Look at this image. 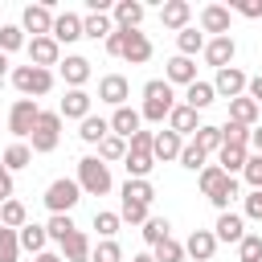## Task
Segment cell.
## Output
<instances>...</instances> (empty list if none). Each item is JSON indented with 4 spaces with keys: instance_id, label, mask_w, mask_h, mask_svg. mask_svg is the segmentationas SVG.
Instances as JSON below:
<instances>
[{
    "instance_id": "cell-1",
    "label": "cell",
    "mask_w": 262,
    "mask_h": 262,
    "mask_svg": "<svg viewBox=\"0 0 262 262\" xmlns=\"http://www.w3.org/2000/svg\"><path fill=\"white\" fill-rule=\"evenodd\" d=\"M172 106H176V94H172V86L164 82V78H151L147 86H143V119L147 123H164L168 115H172Z\"/></svg>"
},
{
    "instance_id": "cell-2",
    "label": "cell",
    "mask_w": 262,
    "mask_h": 262,
    "mask_svg": "<svg viewBox=\"0 0 262 262\" xmlns=\"http://www.w3.org/2000/svg\"><path fill=\"white\" fill-rule=\"evenodd\" d=\"M78 184H82L86 196H106V192L115 188L111 164H102L98 156H82V160H78Z\"/></svg>"
},
{
    "instance_id": "cell-3",
    "label": "cell",
    "mask_w": 262,
    "mask_h": 262,
    "mask_svg": "<svg viewBox=\"0 0 262 262\" xmlns=\"http://www.w3.org/2000/svg\"><path fill=\"white\" fill-rule=\"evenodd\" d=\"M12 86L20 90V98H41L53 90V70H37V66H16L12 70Z\"/></svg>"
},
{
    "instance_id": "cell-4",
    "label": "cell",
    "mask_w": 262,
    "mask_h": 262,
    "mask_svg": "<svg viewBox=\"0 0 262 262\" xmlns=\"http://www.w3.org/2000/svg\"><path fill=\"white\" fill-rule=\"evenodd\" d=\"M57 143H61V115L57 111H41V119H37V127L29 135V147L37 156H49Z\"/></svg>"
},
{
    "instance_id": "cell-5",
    "label": "cell",
    "mask_w": 262,
    "mask_h": 262,
    "mask_svg": "<svg viewBox=\"0 0 262 262\" xmlns=\"http://www.w3.org/2000/svg\"><path fill=\"white\" fill-rule=\"evenodd\" d=\"M37 119H41V106H37V98H16V102H12V111H8V131L16 135V143H25V139L33 135Z\"/></svg>"
},
{
    "instance_id": "cell-6",
    "label": "cell",
    "mask_w": 262,
    "mask_h": 262,
    "mask_svg": "<svg viewBox=\"0 0 262 262\" xmlns=\"http://www.w3.org/2000/svg\"><path fill=\"white\" fill-rule=\"evenodd\" d=\"M78 201H82V184L70 180V176H57V180L45 188V209H49V213H70Z\"/></svg>"
},
{
    "instance_id": "cell-7",
    "label": "cell",
    "mask_w": 262,
    "mask_h": 262,
    "mask_svg": "<svg viewBox=\"0 0 262 262\" xmlns=\"http://www.w3.org/2000/svg\"><path fill=\"white\" fill-rule=\"evenodd\" d=\"M53 8L49 4H29L25 12H20V29L25 33H33V37H53Z\"/></svg>"
},
{
    "instance_id": "cell-8",
    "label": "cell",
    "mask_w": 262,
    "mask_h": 262,
    "mask_svg": "<svg viewBox=\"0 0 262 262\" xmlns=\"http://www.w3.org/2000/svg\"><path fill=\"white\" fill-rule=\"evenodd\" d=\"M29 66L37 70H49V66H61V45L53 37H29Z\"/></svg>"
},
{
    "instance_id": "cell-9",
    "label": "cell",
    "mask_w": 262,
    "mask_h": 262,
    "mask_svg": "<svg viewBox=\"0 0 262 262\" xmlns=\"http://www.w3.org/2000/svg\"><path fill=\"white\" fill-rule=\"evenodd\" d=\"M246 86H250V78L237 70V66H225V70H217V78H213V90H217V98H242L246 94Z\"/></svg>"
},
{
    "instance_id": "cell-10",
    "label": "cell",
    "mask_w": 262,
    "mask_h": 262,
    "mask_svg": "<svg viewBox=\"0 0 262 262\" xmlns=\"http://www.w3.org/2000/svg\"><path fill=\"white\" fill-rule=\"evenodd\" d=\"M127 98H131V82L123 78V74H106L102 82H98V102H106V106H127Z\"/></svg>"
},
{
    "instance_id": "cell-11",
    "label": "cell",
    "mask_w": 262,
    "mask_h": 262,
    "mask_svg": "<svg viewBox=\"0 0 262 262\" xmlns=\"http://www.w3.org/2000/svg\"><path fill=\"white\" fill-rule=\"evenodd\" d=\"M233 53H237V41H233V37H209V41H205V61H209L213 70L233 66Z\"/></svg>"
},
{
    "instance_id": "cell-12",
    "label": "cell",
    "mask_w": 262,
    "mask_h": 262,
    "mask_svg": "<svg viewBox=\"0 0 262 262\" xmlns=\"http://www.w3.org/2000/svg\"><path fill=\"white\" fill-rule=\"evenodd\" d=\"M57 70H61V78H66V86H70V90H82V86L90 82V61H86L82 53H66Z\"/></svg>"
},
{
    "instance_id": "cell-13",
    "label": "cell",
    "mask_w": 262,
    "mask_h": 262,
    "mask_svg": "<svg viewBox=\"0 0 262 262\" xmlns=\"http://www.w3.org/2000/svg\"><path fill=\"white\" fill-rule=\"evenodd\" d=\"M164 82H168V86H184V90H188V86L196 82V61H192V57H180V53H176V57H168V66H164Z\"/></svg>"
},
{
    "instance_id": "cell-14",
    "label": "cell",
    "mask_w": 262,
    "mask_h": 262,
    "mask_svg": "<svg viewBox=\"0 0 262 262\" xmlns=\"http://www.w3.org/2000/svg\"><path fill=\"white\" fill-rule=\"evenodd\" d=\"M184 254L196 258V262H213V254H217V233H213V229H192L188 242H184Z\"/></svg>"
},
{
    "instance_id": "cell-15",
    "label": "cell",
    "mask_w": 262,
    "mask_h": 262,
    "mask_svg": "<svg viewBox=\"0 0 262 262\" xmlns=\"http://www.w3.org/2000/svg\"><path fill=\"white\" fill-rule=\"evenodd\" d=\"M143 4L139 0H119L115 8H111V20H115V29H123V33H135L139 29V20H143Z\"/></svg>"
},
{
    "instance_id": "cell-16",
    "label": "cell",
    "mask_w": 262,
    "mask_h": 262,
    "mask_svg": "<svg viewBox=\"0 0 262 262\" xmlns=\"http://www.w3.org/2000/svg\"><path fill=\"white\" fill-rule=\"evenodd\" d=\"M229 8L225 4H205L201 8V33H213V37H229Z\"/></svg>"
},
{
    "instance_id": "cell-17",
    "label": "cell",
    "mask_w": 262,
    "mask_h": 262,
    "mask_svg": "<svg viewBox=\"0 0 262 262\" xmlns=\"http://www.w3.org/2000/svg\"><path fill=\"white\" fill-rule=\"evenodd\" d=\"M201 127H205V123H201V111H192V106H184V102L172 106V115H168V131H176V135L184 139V135L201 131Z\"/></svg>"
},
{
    "instance_id": "cell-18",
    "label": "cell",
    "mask_w": 262,
    "mask_h": 262,
    "mask_svg": "<svg viewBox=\"0 0 262 262\" xmlns=\"http://www.w3.org/2000/svg\"><path fill=\"white\" fill-rule=\"evenodd\" d=\"M160 20H164V29L180 33V29H188V20H192V4H188V0H168V4H160Z\"/></svg>"
},
{
    "instance_id": "cell-19",
    "label": "cell",
    "mask_w": 262,
    "mask_h": 262,
    "mask_svg": "<svg viewBox=\"0 0 262 262\" xmlns=\"http://www.w3.org/2000/svg\"><path fill=\"white\" fill-rule=\"evenodd\" d=\"M53 41H57V45L82 41V16H78V12H57V20H53Z\"/></svg>"
},
{
    "instance_id": "cell-20",
    "label": "cell",
    "mask_w": 262,
    "mask_h": 262,
    "mask_svg": "<svg viewBox=\"0 0 262 262\" xmlns=\"http://www.w3.org/2000/svg\"><path fill=\"white\" fill-rule=\"evenodd\" d=\"M90 102H94V98H90L86 90H66V98H61L57 115H61V119H78V123H82L86 115H94V111H90Z\"/></svg>"
},
{
    "instance_id": "cell-21",
    "label": "cell",
    "mask_w": 262,
    "mask_h": 262,
    "mask_svg": "<svg viewBox=\"0 0 262 262\" xmlns=\"http://www.w3.org/2000/svg\"><path fill=\"white\" fill-rule=\"evenodd\" d=\"M111 131H115L119 139H131L135 131H143V115H139L135 106H119V111L111 115Z\"/></svg>"
},
{
    "instance_id": "cell-22",
    "label": "cell",
    "mask_w": 262,
    "mask_h": 262,
    "mask_svg": "<svg viewBox=\"0 0 262 262\" xmlns=\"http://www.w3.org/2000/svg\"><path fill=\"white\" fill-rule=\"evenodd\" d=\"M213 233H217V242H242L246 237V217L242 213H217V225H213Z\"/></svg>"
},
{
    "instance_id": "cell-23",
    "label": "cell",
    "mask_w": 262,
    "mask_h": 262,
    "mask_svg": "<svg viewBox=\"0 0 262 262\" xmlns=\"http://www.w3.org/2000/svg\"><path fill=\"white\" fill-rule=\"evenodd\" d=\"M111 33H115L111 12H86V16H82V37H90V41H106Z\"/></svg>"
},
{
    "instance_id": "cell-24",
    "label": "cell",
    "mask_w": 262,
    "mask_h": 262,
    "mask_svg": "<svg viewBox=\"0 0 262 262\" xmlns=\"http://www.w3.org/2000/svg\"><path fill=\"white\" fill-rule=\"evenodd\" d=\"M151 57V41H147V33H127V45H123V61L127 66H143Z\"/></svg>"
},
{
    "instance_id": "cell-25",
    "label": "cell",
    "mask_w": 262,
    "mask_h": 262,
    "mask_svg": "<svg viewBox=\"0 0 262 262\" xmlns=\"http://www.w3.org/2000/svg\"><path fill=\"white\" fill-rule=\"evenodd\" d=\"M106 135H111V119H102V115H86V119L78 123V139H82V143H94V147H98Z\"/></svg>"
},
{
    "instance_id": "cell-26",
    "label": "cell",
    "mask_w": 262,
    "mask_h": 262,
    "mask_svg": "<svg viewBox=\"0 0 262 262\" xmlns=\"http://www.w3.org/2000/svg\"><path fill=\"white\" fill-rule=\"evenodd\" d=\"M90 254H94V246H90V237H86L82 229H74V233L61 242V258H66V262H90Z\"/></svg>"
},
{
    "instance_id": "cell-27",
    "label": "cell",
    "mask_w": 262,
    "mask_h": 262,
    "mask_svg": "<svg viewBox=\"0 0 262 262\" xmlns=\"http://www.w3.org/2000/svg\"><path fill=\"white\" fill-rule=\"evenodd\" d=\"M258 115H262V106H258L250 94H242V98H233V102H229V119H233V123H242V127H258Z\"/></svg>"
},
{
    "instance_id": "cell-28",
    "label": "cell",
    "mask_w": 262,
    "mask_h": 262,
    "mask_svg": "<svg viewBox=\"0 0 262 262\" xmlns=\"http://www.w3.org/2000/svg\"><path fill=\"white\" fill-rule=\"evenodd\" d=\"M156 164H168V160H180V151H184V139L176 135V131H160L156 135Z\"/></svg>"
},
{
    "instance_id": "cell-29",
    "label": "cell",
    "mask_w": 262,
    "mask_h": 262,
    "mask_svg": "<svg viewBox=\"0 0 262 262\" xmlns=\"http://www.w3.org/2000/svg\"><path fill=\"white\" fill-rule=\"evenodd\" d=\"M217 164L225 168V176H237V172H246V164H250V147H233V143H225V147L217 151Z\"/></svg>"
},
{
    "instance_id": "cell-30",
    "label": "cell",
    "mask_w": 262,
    "mask_h": 262,
    "mask_svg": "<svg viewBox=\"0 0 262 262\" xmlns=\"http://www.w3.org/2000/svg\"><path fill=\"white\" fill-rule=\"evenodd\" d=\"M217 102V90H213V82H192L188 90H184V106H192V111H205V106H213Z\"/></svg>"
},
{
    "instance_id": "cell-31",
    "label": "cell",
    "mask_w": 262,
    "mask_h": 262,
    "mask_svg": "<svg viewBox=\"0 0 262 262\" xmlns=\"http://www.w3.org/2000/svg\"><path fill=\"white\" fill-rule=\"evenodd\" d=\"M16 233H20V250H29L33 258H37V254H45V246H49L45 225H33V221H29V225H25V229H16Z\"/></svg>"
},
{
    "instance_id": "cell-32",
    "label": "cell",
    "mask_w": 262,
    "mask_h": 262,
    "mask_svg": "<svg viewBox=\"0 0 262 262\" xmlns=\"http://www.w3.org/2000/svg\"><path fill=\"white\" fill-rule=\"evenodd\" d=\"M176 49H180V57H196V53H205V33L201 29H180L176 33Z\"/></svg>"
},
{
    "instance_id": "cell-33",
    "label": "cell",
    "mask_w": 262,
    "mask_h": 262,
    "mask_svg": "<svg viewBox=\"0 0 262 262\" xmlns=\"http://www.w3.org/2000/svg\"><path fill=\"white\" fill-rule=\"evenodd\" d=\"M0 225H8V229H25L29 225V209H25V201H4L0 205Z\"/></svg>"
},
{
    "instance_id": "cell-34",
    "label": "cell",
    "mask_w": 262,
    "mask_h": 262,
    "mask_svg": "<svg viewBox=\"0 0 262 262\" xmlns=\"http://www.w3.org/2000/svg\"><path fill=\"white\" fill-rule=\"evenodd\" d=\"M0 160H4V168H8V172H20V168H29V164H33V147H29V143H8Z\"/></svg>"
},
{
    "instance_id": "cell-35",
    "label": "cell",
    "mask_w": 262,
    "mask_h": 262,
    "mask_svg": "<svg viewBox=\"0 0 262 262\" xmlns=\"http://www.w3.org/2000/svg\"><path fill=\"white\" fill-rule=\"evenodd\" d=\"M225 180H229V176H225V168H221V164H205V168L196 172V184H201V192H205V196H213Z\"/></svg>"
},
{
    "instance_id": "cell-36",
    "label": "cell",
    "mask_w": 262,
    "mask_h": 262,
    "mask_svg": "<svg viewBox=\"0 0 262 262\" xmlns=\"http://www.w3.org/2000/svg\"><path fill=\"white\" fill-rule=\"evenodd\" d=\"M74 229H78V225H74L70 213H49V221H45V233H49V242H57V246H61Z\"/></svg>"
},
{
    "instance_id": "cell-37",
    "label": "cell",
    "mask_w": 262,
    "mask_h": 262,
    "mask_svg": "<svg viewBox=\"0 0 262 262\" xmlns=\"http://www.w3.org/2000/svg\"><path fill=\"white\" fill-rule=\"evenodd\" d=\"M139 233H143V242H147V246L156 250L160 242H168V237H172V225H168V217H147Z\"/></svg>"
},
{
    "instance_id": "cell-38",
    "label": "cell",
    "mask_w": 262,
    "mask_h": 262,
    "mask_svg": "<svg viewBox=\"0 0 262 262\" xmlns=\"http://www.w3.org/2000/svg\"><path fill=\"white\" fill-rule=\"evenodd\" d=\"M119 201L151 205V201H156V188H151V180H131V176H127V184H123V196H119Z\"/></svg>"
},
{
    "instance_id": "cell-39",
    "label": "cell",
    "mask_w": 262,
    "mask_h": 262,
    "mask_svg": "<svg viewBox=\"0 0 262 262\" xmlns=\"http://www.w3.org/2000/svg\"><path fill=\"white\" fill-rule=\"evenodd\" d=\"M25 45H29V37H25L20 25H0V53H16Z\"/></svg>"
},
{
    "instance_id": "cell-40",
    "label": "cell",
    "mask_w": 262,
    "mask_h": 262,
    "mask_svg": "<svg viewBox=\"0 0 262 262\" xmlns=\"http://www.w3.org/2000/svg\"><path fill=\"white\" fill-rule=\"evenodd\" d=\"M98 160H102V164H115V160H127V139H119V135L111 131V135H106V139L98 143Z\"/></svg>"
},
{
    "instance_id": "cell-41",
    "label": "cell",
    "mask_w": 262,
    "mask_h": 262,
    "mask_svg": "<svg viewBox=\"0 0 262 262\" xmlns=\"http://www.w3.org/2000/svg\"><path fill=\"white\" fill-rule=\"evenodd\" d=\"M237 196H242V188H237V176H229V180H225V184H221V188L209 196V205H213L217 213H229V201H237Z\"/></svg>"
},
{
    "instance_id": "cell-42",
    "label": "cell",
    "mask_w": 262,
    "mask_h": 262,
    "mask_svg": "<svg viewBox=\"0 0 262 262\" xmlns=\"http://www.w3.org/2000/svg\"><path fill=\"white\" fill-rule=\"evenodd\" d=\"M119 225H123V217H119L115 209H98V213H94V229H98L102 242H111V237L119 233Z\"/></svg>"
},
{
    "instance_id": "cell-43",
    "label": "cell",
    "mask_w": 262,
    "mask_h": 262,
    "mask_svg": "<svg viewBox=\"0 0 262 262\" xmlns=\"http://www.w3.org/2000/svg\"><path fill=\"white\" fill-rule=\"evenodd\" d=\"M192 143H196V147H201L205 156H209V151H221V147H225V139H221V127H213V123H205V127L196 131V139H192Z\"/></svg>"
},
{
    "instance_id": "cell-44",
    "label": "cell",
    "mask_w": 262,
    "mask_h": 262,
    "mask_svg": "<svg viewBox=\"0 0 262 262\" xmlns=\"http://www.w3.org/2000/svg\"><path fill=\"white\" fill-rule=\"evenodd\" d=\"M20 258V233L0 225V262H16Z\"/></svg>"
},
{
    "instance_id": "cell-45",
    "label": "cell",
    "mask_w": 262,
    "mask_h": 262,
    "mask_svg": "<svg viewBox=\"0 0 262 262\" xmlns=\"http://www.w3.org/2000/svg\"><path fill=\"white\" fill-rule=\"evenodd\" d=\"M250 131H254V127H242V123H233V119L221 123V139L233 143V147H250Z\"/></svg>"
},
{
    "instance_id": "cell-46",
    "label": "cell",
    "mask_w": 262,
    "mask_h": 262,
    "mask_svg": "<svg viewBox=\"0 0 262 262\" xmlns=\"http://www.w3.org/2000/svg\"><path fill=\"white\" fill-rule=\"evenodd\" d=\"M237 262H262V233H246L237 242Z\"/></svg>"
},
{
    "instance_id": "cell-47",
    "label": "cell",
    "mask_w": 262,
    "mask_h": 262,
    "mask_svg": "<svg viewBox=\"0 0 262 262\" xmlns=\"http://www.w3.org/2000/svg\"><path fill=\"white\" fill-rule=\"evenodd\" d=\"M151 258H156V262H184V242L168 237V242H160V246L151 250Z\"/></svg>"
},
{
    "instance_id": "cell-48",
    "label": "cell",
    "mask_w": 262,
    "mask_h": 262,
    "mask_svg": "<svg viewBox=\"0 0 262 262\" xmlns=\"http://www.w3.org/2000/svg\"><path fill=\"white\" fill-rule=\"evenodd\" d=\"M147 209L151 205H139V201H119V217L131 221V225H143L147 221Z\"/></svg>"
},
{
    "instance_id": "cell-49",
    "label": "cell",
    "mask_w": 262,
    "mask_h": 262,
    "mask_svg": "<svg viewBox=\"0 0 262 262\" xmlns=\"http://www.w3.org/2000/svg\"><path fill=\"white\" fill-rule=\"evenodd\" d=\"M90 262H123V246L111 237V242H98L94 246V254H90Z\"/></svg>"
},
{
    "instance_id": "cell-50",
    "label": "cell",
    "mask_w": 262,
    "mask_h": 262,
    "mask_svg": "<svg viewBox=\"0 0 262 262\" xmlns=\"http://www.w3.org/2000/svg\"><path fill=\"white\" fill-rule=\"evenodd\" d=\"M205 160H209V156H205L196 143H184V151H180V164H184L188 172H201V168H205Z\"/></svg>"
},
{
    "instance_id": "cell-51",
    "label": "cell",
    "mask_w": 262,
    "mask_h": 262,
    "mask_svg": "<svg viewBox=\"0 0 262 262\" xmlns=\"http://www.w3.org/2000/svg\"><path fill=\"white\" fill-rule=\"evenodd\" d=\"M229 12H237L246 20H262V0H229Z\"/></svg>"
},
{
    "instance_id": "cell-52",
    "label": "cell",
    "mask_w": 262,
    "mask_h": 262,
    "mask_svg": "<svg viewBox=\"0 0 262 262\" xmlns=\"http://www.w3.org/2000/svg\"><path fill=\"white\" fill-rule=\"evenodd\" d=\"M242 176H246V184H250V188H262V156H250V164H246V172H242Z\"/></svg>"
},
{
    "instance_id": "cell-53",
    "label": "cell",
    "mask_w": 262,
    "mask_h": 262,
    "mask_svg": "<svg viewBox=\"0 0 262 262\" xmlns=\"http://www.w3.org/2000/svg\"><path fill=\"white\" fill-rule=\"evenodd\" d=\"M246 217H250V221H262V188H250V196H246Z\"/></svg>"
},
{
    "instance_id": "cell-54",
    "label": "cell",
    "mask_w": 262,
    "mask_h": 262,
    "mask_svg": "<svg viewBox=\"0 0 262 262\" xmlns=\"http://www.w3.org/2000/svg\"><path fill=\"white\" fill-rule=\"evenodd\" d=\"M102 45H106V53H111V57H123V45H127V33H123V29H115V33H111V37H106Z\"/></svg>"
},
{
    "instance_id": "cell-55",
    "label": "cell",
    "mask_w": 262,
    "mask_h": 262,
    "mask_svg": "<svg viewBox=\"0 0 262 262\" xmlns=\"http://www.w3.org/2000/svg\"><path fill=\"white\" fill-rule=\"evenodd\" d=\"M12 188H16V184H12V172H8V168H4V160H0V205H4V201H12Z\"/></svg>"
},
{
    "instance_id": "cell-56",
    "label": "cell",
    "mask_w": 262,
    "mask_h": 262,
    "mask_svg": "<svg viewBox=\"0 0 262 262\" xmlns=\"http://www.w3.org/2000/svg\"><path fill=\"white\" fill-rule=\"evenodd\" d=\"M246 94H250V98H254V102L262 106V74H254V78H250V86H246Z\"/></svg>"
},
{
    "instance_id": "cell-57",
    "label": "cell",
    "mask_w": 262,
    "mask_h": 262,
    "mask_svg": "<svg viewBox=\"0 0 262 262\" xmlns=\"http://www.w3.org/2000/svg\"><path fill=\"white\" fill-rule=\"evenodd\" d=\"M250 147H254V156H262V123L250 131Z\"/></svg>"
},
{
    "instance_id": "cell-58",
    "label": "cell",
    "mask_w": 262,
    "mask_h": 262,
    "mask_svg": "<svg viewBox=\"0 0 262 262\" xmlns=\"http://www.w3.org/2000/svg\"><path fill=\"white\" fill-rule=\"evenodd\" d=\"M33 262H66V258H61V254H53V250H45V254H37Z\"/></svg>"
},
{
    "instance_id": "cell-59",
    "label": "cell",
    "mask_w": 262,
    "mask_h": 262,
    "mask_svg": "<svg viewBox=\"0 0 262 262\" xmlns=\"http://www.w3.org/2000/svg\"><path fill=\"white\" fill-rule=\"evenodd\" d=\"M8 74V53H0V78Z\"/></svg>"
},
{
    "instance_id": "cell-60",
    "label": "cell",
    "mask_w": 262,
    "mask_h": 262,
    "mask_svg": "<svg viewBox=\"0 0 262 262\" xmlns=\"http://www.w3.org/2000/svg\"><path fill=\"white\" fill-rule=\"evenodd\" d=\"M131 262H156V258H151V254H135Z\"/></svg>"
}]
</instances>
